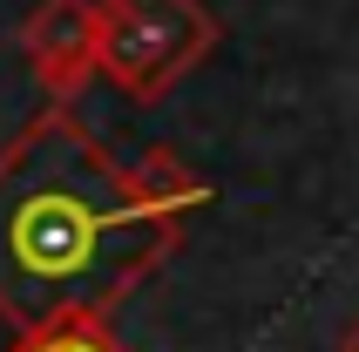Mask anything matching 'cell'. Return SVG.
Masks as SVG:
<instances>
[{
    "label": "cell",
    "mask_w": 359,
    "mask_h": 352,
    "mask_svg": "<svg viewBox=\"0 0 359 352\" xmlns=\"http://www.w3.org/2000/svg\"><path fill=\"white\" fill-rule=\"evenodd\" d=\"M27 352H102L88 332H61V325H48L41 332V346H27Z\"/></svg>",
    "instance_id": "obj_4"
},
{
    "label": "cell",
    "mask_w": 359,
    "mask_h": 352,
    "mask_svg": "<svg viewBox=\"0 0 359 352\" xmlns=\"http://www.w3.org/2000/svg\"><path fill=\"white\" fill-rule=\"evenodd\" d=\"M163 210L81 136L41 116L0 156V312L48 332L95 312L156 257Z\"/></svg>",
    "instance_id": "obj_1"
},
{
    "label": "cell",
    "mask_w": 359,
    "mask_h": 352,
    "mask_svg": "<svg viewBox=\"0 0 359 352\" xmlns=\"http://www.w3.org/2000/svg\"><path fill=\"white\" fill-rule=\"evenodd\" d=\"M88 14H81L75 0H48L34 20H27V55H34V68L48 81H68L75 75V61L88 55Z\"/></svg>",
    "instance_id": "obj_3"
},
{
    "label": "cell",
    "mask_w": 359,
    "mask_h": 352,
    "mask_svg": "<svg viewBox=\"0 0 359 352\" xmlns=\"http://www.w3.org/2000/svg\"><path fill=\"white\" fill-rule=\"evenodd\" d=\"M95 48L116 81L149 88L190 48V14H183V0H109V14L95 27Z\"/></svg>",
    "instance_id": "obj_2"
}]
</instances>
